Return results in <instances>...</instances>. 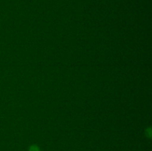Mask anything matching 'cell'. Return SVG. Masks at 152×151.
<instances>
[{
  "instance_id": "obj_1",
  "label": "cell",
  "mask_w": 152,
  "mask_h": 151,
  "mask_svg": "<svg viewBox=\"0 0 152 151\" xmlns=\"http://www.w3.org/2000/svg\"><path fill=\"white\" fill-rule=\"evenodd\" d=\"M29 151H40L38 147L35 146V145H33L31 147L29 148Z\"/></svg>"
}]
</instances>
